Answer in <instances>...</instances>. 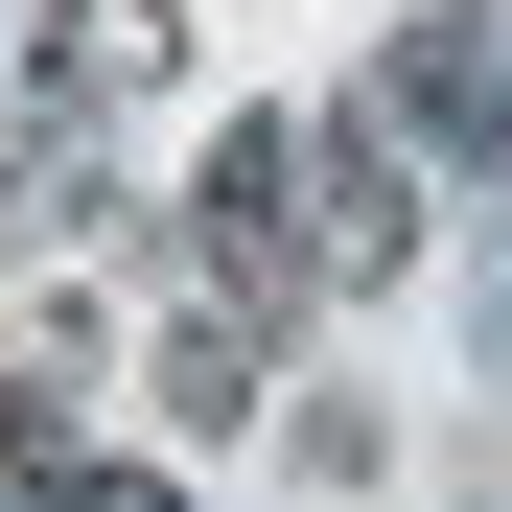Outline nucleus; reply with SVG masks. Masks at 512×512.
<instances>
[{"label":"nucleus","instance_id":"obj_1","mask_svg":"<svg viewBox=\"0 0 512 512\" xmlns=\"http://www.w3.org/2000/svg\"><path fill=\"white\" fill-rule=\"evenodd\" d=\"M187 256H210V303H233V326L326 303V256H303V117H233V140H210V187H187Z\"/></svg>","mask_w":512,"mask_h":512},{"label":"nucleus","instance_id":"obj_2","mask_svg":"<svg viewBox=\"0 0 512 512\" xmlns=\"http://www.w3.org/2000/svg\"><path fill=\"white\" fill-rule=\"evenodd\" d=\"M373 117H396V163H419V187H443V163H466V187H512V24H489V0H443V24H396Z\"/></svg>","mask_w":512,"mask_h":512},{"label":"nucleus","instance_id":"obj_6","mask_svg":"<svg viewBox=\"0 0 512 512\" xmlns=\"http://www.w3.org/2000/svg\"><path fill=\"white\" fill-rule=\"evenodd\" d=\"M70 466H94V443H70V396H47V373H0V489H70Z\"/></svg>","mask_w":512,"mask_h":512},{"label":"nucleus","instance_id":"obj_3","mask_svg":"<svg viewBox=\"0 0 512 512\" xmlns=\"http://www.w3.org/2000/svg\"><path fill=\"white\" fill-rule=\"evenodd\" d=\"M303 256H326V303L419 280V163H396V117H303Z\"/></svg>","mask_w":512,"mask_h":512},{"label":"nucleus","instance_id":"obj_5","mask_svg":"<svg viewBox=\"0 0 512 512\" xmlns=\"http://www.w3.org/2000/svg\"><path fill=\"white\" fill-rule=\"evenodd\" d=\"M163 419H280V396H256V326H233V303H187V326H163Z\"/></svg>","mask_w":512,"mask_h":512},{"label":"nucleus","instance_id":"obj_7","mask_svg":"<svg viewBox=\"0 0 512 512\" xmlns=\"http://www.w3.org/2000/svg\"><path fill=\"white\" fill-rule=\"evenodd\" d=\"M47 512H187V489H163V466H70Z\"/></svg>","mask_w":512,"mask_h":512},{"label":"nucleus","instance_id":"obj_8","mask_svg":"<svg viewBox=\"0 0 512 512\" xmlns=\"http://www.w3.org/2000/svg\"><path fill=\"white\" fill-rule=\"evenodd\" d=\"M489 24H512V0H489Z\"/></svg>","mask_w":512,"mask_h":512},{"label":"nucleus","instance_id":"obj_4","mask_svg":"<svg viewBox=\"0 0 512 512\" xmlns=\"http://www.w3.org/2000/svg\"><path fill=\"white\" fill-rule=\"evenodd\" d=\"M163 70H187V0H47V94H70V117L163 94Z\"/></svg>","mask_w":512,"mask_h":512}]
</instances>
